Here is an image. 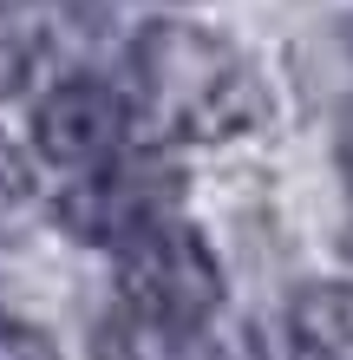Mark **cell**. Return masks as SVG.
Returning <instances> with one entry per match:
<instances>
[{"label":"cell","instance_id":"1","mask_svg":"<svg viewBox=\"0 0 353 360\" xmlns=\"http://www.w3.org/2000/svg\"><path fill=\"white\" fill-rule=\"evenodd\" d=\"M124 98L138 112V131L164 144H222L255 131L268 112L262 72L210 27L157 20L131 39Z\"/></svg>","mask_w":353,"mask_h":360},{"label":"cell","instance_id":"2","mask_svg":"<svg viewBox=\"0 0 353 360\" xmlns=\"http://www.w3.org/2000/svg\"><path fill=\"white\" fill-rule=\"evenodd\" d=\"M112 262H118V308L210 328V314L222 302V269L210 256V243L183 217H164L151 229H138L131 243L112 249Z\"/></svg>","mask_w":353,"mask_h":360},{"label":"cell","instance_id":"3","mask_svg":"<svg viewBox=\"0 0 353 360\" xmlns=\"http://www.w3.org/2000/svg\"><path fill=\"white\" fill-rule=\"evenodd\" d=\"M131 131H138V112L124 86L112 79H92V72H72L33 105V144L39 158L59 164V171L86 177V171H105L112 158L131 151Z\"/></svg>","mask_w":353,"mask_h":360},{"label":"cell","instance_id":"4","mask_svg":"<svg viewBox=\"0 0 353 360\" xmlns=\"http://www.w3.org/2000/svg\"><path fill=\"white\" fill-rule=\"evenodd\" d=\"M164 217H177V171L144 151H124L105 171H86L59 197V223L92 249H118Z\"/></svg>","mask_w":353,"mask_h":360},{"label":"cell","instance_id":"5","mask_svg":"<svg viewBox=\"0 0 353 360\" xmlns=\"http://www.w3.org/2000/svg\"><path fill=\"white\" fill-rule=\"evenodd\" d=\"M92 360H229V354L197 321H157L138 308H112L92 334Z\"/></svg>","mask_w":353,"mask_h":360},{"label":"cell","instance_id":"6","mask_svg":"<svg viewBox=\"0 0 353 360\" xmlns=\"http://www.w3.org/2000/svg\"><path fill=\"white\" fill-rule=\"evenodd\" d=\"M288 360H353V282H307L281 321Z\"/></svg>","mask_w":353,"mask_h":360},{"label":"cell","instance_id":"7","mask_svg":"<svg viewBox=\"0 0 353 360\" xmlns=\"http://www.w3.org/2000/svg\"><path fill=\"white\" fill-rule=\"evenodd\" d=\"M33 59H39L33 27L7 7V0H0V98H13V92L33 79Z\"/></svg>","mask_w":353,"mask_h":360},{"label":"cell","instance_id":"8","mask_svg":"<svg viewBox=\"0 0 353 360\" xmlns=\"http://www.w3.org/2000/svg\"><path fill=\"white\" fill-rule=\"evenodd\" d=\"M27 210H33V171H27V158L0 138V236H7Z\"/></svg>","mask_w":353,"mask_h":360},{"label":"cell","instance_id":"9","mask_svg":"<svg viewBox=\"0 0 353 360\" xmlns=\"http://www.w3.org/2000/svg\"><path fill=\"white\" fill-rule=\"evenodd\" d=\"M0 360H59L53 341L27 321H0Z\"/></svg>","mask_w":353,"mask_h":360},{"label":"cell","instance_id":"10","mask_svg":"<svg viewBox=\"0 0 353 360\" xmlns=\"http://www.w3.org/2000/svg\"><path fill=\"white\" fill-rule=\"evenodd\" d=\"M46 13H59V20H72V27H105V20L118 13V0H39Z\"/></svg>","mask_w":353,"mask_h":360},{"label":"cell","instance_id":"11","mask_svg":"<svg viewBox=\"0 0 353 360\" xmlns=\"http://www.w3.org/2000/svg\"><path fill=\"white\" fill-rule=\"evenodd\" d=\"M340 184H347V203H353V112L340 118Z\"/></svg>","mask_w":353,"mask_h":360}]
</instances>
